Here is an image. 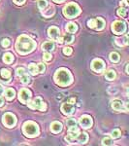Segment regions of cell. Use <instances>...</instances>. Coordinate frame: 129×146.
I'll use <instances>...</instances> for the list:
<instances>
[{
    "label": "cell",
    "instance_id": "obj_1",
    "mask_svg": "<svg viewBox=\"0 0 129 146\" xmlns=\"http://www.w3.org/2000/svg\"><path fill=\"white\" fill-rule=\"evenodd\" d=\"M36 42L26 35H20L16 42V50L20 55H26L28 53H31L36 48Z\"/></svg>",
    "mask_w": 129,
    "mask_h": 146
},
{
    "label": "cell",
    "instance_id": "obj_2",
    "mask_svg": "<svg viewBox=\"0 0 129 146\" xmlns=\"http://www.w3.org/2000/svg\"><path fill=\"white\" fill-rule=\"evenodd\" d=\"M55 81L57 85L61 87L69 86L73 81V77L70 71L66 68H59L56 70L55 74Z\"/></svg>",
    "mask_w": 129,
    "mask_h": 146
},
{
    "label": "cell",
    "instance_id": "obj_3",
    "mask_svg": "<svg viewBox=\"0 0 129 146\" xmlns=\"http://www.w3.org/2000/svg\"><path fill=\"white\" fill-rule=\"evenodd\" d=\"M22 131L27 137H30V138H33V137L38 136L39 133H40L38 125L32 121H27L23 124Z\"/></svg>",
    "mask_w": 129,
    "mask_h": 146
},
{
    "label": "cell",
    "instance_id": "obj_4",
    "mask_svg": "<svg viewBox=\"0 0 129 146\" xmlns=\"http://www.w3.org/2000/svg\"><path fill=\"white\" fill-rule=\"evenodd\" d=\"M81 14V8L76 3H69L63 8V15L68 19H74Z\"/></svg>",
    "mask_w": 129,
    "mask_h": 146
},
{
    "label": "cell",
    "instance_id": "obj_5",
    "mask_svg": "<svg viewBox=\"0 0 129 146\" xmlns=\"http://www.w3.org/2000/svg\"><path fill=\"white\" fill-rule=\"evenodd\" d=\"M28 106L31 109H38L40 111H46L47 110V105L45 103V101L42 100L40 96L33 98L31 101H28Z\"/></svg>",
    "mask_w": 129,
    "mask_h": 146
},
{
    "label": "cell",
    "instance_id": "obj_6",
    "mask_svg": "<svg viewBox=\"0 0 129 146\" xmlns=\"http://www.w3.org/2000/svg\"><path fill=\"white\" fill-rule=\"evenodd\" d=\"M2 123L7 128H14L17 124V117L12 113H5L2 117Z\"/></svg>",
    "mask_w": 129,
    "mask_h": 146
},
{
    "label": "cell",
    "instance_id": "obj_7",
    "mask_svg": "<svg viewBox=\"0 0 129 146\" xmlns=\"http://www.w3.org/2000/svg\"><path fill=\"white\" fill-rule=\"evenodd\" d=\"M88 25L90 28H93L96 30H102L105 27V21L102 18H96L90 20L88 22Z\"/></svg>",
    "mask_w": 129,
    "mask_h": 146
},
{
    "label": "cell",
    "instance_id": "obj_8",
    "mask_svg": "<svg viewBox=\"0 0 129 146\" xmlns=\"http://www.w3.org/2000/svg\"><path fill=\"white\" fill-rule=\"evenodd\" d=\"M112 30L115 34H123L126 31L125 23L121 22V21H116L112 23Z\"/></svg>",
    "mask_w": 129,
    "mask_h": 146
},
{
    "label": "cell",
    "instance_id": "obj_9",
    "mask_svg": "<svg viewBox=\"0 0 129 146\" xmlns=\"http://www.w3.org/2000/svg\"><path fill=\"white\" fill-rule=\"evenodd\" d=\"M91 68L94 70L95 72H102L105 69V62L101 58H95L91 62Z\"/></svg>",
    "mask_w": 129,
    "mask_h": 146
},
{
    "label": "cell",
    "instance_id": "obj_10",
    "mask_svg": "<svg viewBox=\"0 0 129 146\" xmlns=\"http://www.w3.org/2000/svg\"><path fill=\"white\" fill-rule=\"evenodd\" d=\"M30 98H31V92L28 89H22L20 91V93H18V100H20V102L26 104Z\"/></svg>",
    "mask_w": 129,
    "mask_h": 146
},
{
    "label": "cell",
    "instance_id": "obj_11",
    "mask_svg": "<svg viewBox=\"0 0 129 146\" xmlns=\"http://www.w3.org/2000/svg\"><path fill=\"white\" fill-rule=\"evenodd\" d=\"M79 123L81 125V127H83L84 129H88L92 126V118L88 115H83V116L80 118Z\"/></svg>",
    "mask_w": 129,
    "mask_h": 146
},
{
    "label": "cell",
    "instance_id": "obj_12",
    "mask_svg": "<svg viewBox=\"0 0 129 146\" xmlns=\"http://www.w3.org/2000/svg\"><path fill=\"white\" fill-rule=\"evenodd\" d=\"M61 111L63 114L65 115H71L73 114L75 111V106H74V103H71L69 101L67 102H64L61 105Z\"/></svg>",
    "mask_w": 129,
    "mask_h": 146
},
{
    "label": "cell",
    "instance_id": "obj_13",
    "mask_svg": "<svg viewBox=\"0 0 129 146\" xmlns=\"http://www.w3.org/2000/svg\"><path fill=\"white\" fill-rule=\"evenodd\" d=\"M74 39H75V37H74V35L72 34V33H66V34H64V35H62L61 37H58L57 38V41H58V43H65V44H70V43H72V42L74 41Z\"/></svg>",
    "mask_w": 129,
    "mask_h": 146
},
{
    "label": "cell",
    "instance_id": "obj_14",
    "mask_svg": "<svg viewBox=\"0 0 129 146\" xmlns=\"http://www.w3.org/2000/svg\"><path fill=\"white\" fill-rule=\"evenodd\" d=\"M48 34L53 40H57L58 37L60 36V30L56 27H51L48 29Z\"/></svg>",
    "mask_w": 129,
    "mask_h": 146
},
{
    "label": "cell",
    "instance_id": "obj_15",
    "mask_svg": "<svg viewBox=\"0 0 129 146\" xmlns=\"http://www.w3.org/2000/svg\"><path fill=\"white\" fill-rule=\"evenodd\" d=\"M112 107H113V109L116 110V111H127L126 108L124 107V103L121 100H118L112 101Z\"/></svg>",
    "mask_w": 129,
    "mask_h": 146
},
{
    "label": "cell",
    "instance_id": "obj_16",
    "mask_svg": "<svg viewBox=\"0 0 129 146\" xmlns=\"http://www.w3.org/2000/svg\"><path fill=\"white\" fill-rule=\"evenodd\" d=\"M0 79L3 82H9V80L11 79V72L8 69H3L0 70Z\"/></svg>",
    "mask_w": 129,
    "mask_h": 146
},
{
    "label": "cell",
    "instance_id": "obj_17",
    "mask_svg": "<svg viewBox=\"0 0 129 146\" xmlns=\"http://www.w3.org/2000/svg\"><path fill=\"white\" fill-rule=\"evenodd\" d=\"M88 140V135L86 133H79L78 135L76 136V139L75 141H78L80 144H84Z\"/></svg>",
    "mask_w": 129,
    "mask_h": 146
},
{
    "label": "cell",
    "instance_id": "obj_18",
    "mask_svg": "<svg viewBox=\"0 0 129 146\" xmlns=\"http://www.w3.org/2000/svg\"><path fill=\"white\" fill-rule=\"evenodd\" d=\"M51 131L53 133H58L62 131V124L59 122H53L51 124Z\"/></svg>",
    "mask_w": 129,
    "mask_h": 146
},
{
    "label": "cell",
    "instance_id": "obj_19",
    "mask_svg": "<svg viewBox=\"0 0 129 146\" xmlns=\"http://www.w3.org/2000/svg\"><path fill=\"white\" fill-rule=\"evenodd\" d=\"M3 94H4L5 98H6L8 100H14V98H15V96H16V92H15V90H14V89H12V88L6 89V90L3 92Z\"/></svg>",
    "mask_w": 129,
    "mask_h": 146
},
{
    "label": "cell",
    "instance_id": "obj_20",
    "mask_svg": "<svg viewBox=\"0 0 129 146\" xmlns=\"http://www.w3.org/2000/svg\"><path fill=\"white\" fill-rule=\"evenodd\" d=\"M55 43L53 41H47L45 43L42 44V49L43 51H46V52H50V51H53L55 50Z\"/></svg>",
    "mask_w": 129,
    "mask_h": 146
},
{
    "label": "cell",
    "instance_id": "obj_21",
    "mask_svg": "<svg viewBox=\"0 0 129 146\" xmlns=\"http://www.w3.org/2000/svg\"><path fill=\"white\" fill-rule=\"evenodd\" d=\"M78 30V25L74 23H69L66 25V31L69 33H75Z\"/></svg>",
    "mask_w": 129,
    "mask_h": 146
},
{
    "label": "cell",
    "instance_id": "obj_22",
    "mask_svg": "<svg viewBox=\"0 0 129 146\" xmlns=\"http://www.w3.org/2000/svg\"><path fill=\"white\" fill-rule=\"evenodd\" d=\"M116 77V71L115 70H108V71L105 73V78L109 81H112V80H115Z\"/></svg>",
    "mask_w": 129,
    "mask_h": 146
},
{
    "label": "cell",
    "instance_id": "obj_23",
    "mask_svg": "<svg viewBox=\"0 0 129 146\" xmlns=\"http://www.w3.org/2000/svg\"><path fill=\"white\" fill-rule=\"evenodd\" d=\"M3 62L5 63H12L14 62V56L11 53H6L3 55Z\"/></svg>",
    "mask_w": 129,
    "mask_h": 146
},
{
    "label": "cell",
    "instance_id": "obj_24",
    "mask_svg": "<svg viewBox=\"0 0 129 146\" xmlns=\"http://www.w3.org/2000/svg\"><path fill=\"white\" fill-rule=\"evenodd\" d=\"M110 60H111L112 62L116 63L119 62L120 60V56H119V54H118L116 52H113V53L110 54Z\"/></svg>",
    "mask_w": 129,
    "mask_h": 146
},
{
    "label": "cell",
    "instance_id": "obj_25",
    "mask_svg": "<svg viewBox=\"0 0 129 146\" xmlns=\"http://www.w3.org/2000/svg\"><path fill=\"white\" fill-rule=\"evenodd\" d=\"M28 70H29V72L31 73L32 75H36L38 74V68H37V65L34 64V63H30L29 65H28Z\"/></svg>",
    "mask_w": 129,
    "mask_h": 146
},
{
    "label": "cell",
    "instance_id": "obj_26",
    "mask_svg": "<svg viewBox=\"0 0 129 146\" xmlns=\"http://www.w3.org/2000/svg\"><path fill=\"white\" fill-rule=\"evenodd\" d=\"M118 15L121 18H127V8L121 7L118 10Z\"/></svg>",
    "mask_w": 129,
    "mask_h": 146
},
{
    "label": "cell",
    "instance_id": "obj_27",
    "mask_svg": "<svg viewBox=\"0 0 129 146\" xmlns=\"http://www.w3.org/2000/svg\"><path fill=\"white\" fill-rule=\"evenodd\" d=\"M20 82H22V84H28L30 82V80H31L27 73H24L22 76H20Z\"/></svg>",
    "mask_w": 129,
    "mask_h": 146
},
{
    "label": "cell",
    "instance_id": "obj_28",
    "mask_svg": "<svg viewBox=\"0 0 129 146\" xmlns=\"http://www.w3.org/2000/svg\"><path fill=\"white\" fill-rule=\"evenodd\" d=\"M48 6H49V2L47 1V0H39L38 7L41 9V10H45Z\"/></svg>",
    "mask_w": 129,
    "mask_h": 146
},
{
    "label": "cell",
    "instance_id": "obj_29",
    "mask_svg": "<svg viewBox=\"0 0 129 146\" xmlns=\"http://www.w3.org/2000/svg\"><path fill=\"white\" fill-rule=\"evenodd\" d=\"M66 125L68 128H73V127H77V121L73 118H70L66 121Z\"/></svg>",
    "mask_w": 129,
    "mask_h": 146
},
{
    "label": "cell",
    "instance_id": "obj_30",
    "mask_svg": "<svg viewBox=\"0 0 129 146\" xmlns=\"http://www.w3.org/2000/svg\"><path fill=\"white\" fill-rule=\"evenodd\" d=\"M121 135V133H120V131L118 129H114V131H112V133H111V135H112V137L114 138H118L119 136H120Z\"/></svg>",
    "mask_w": 129,
    "mask_h": 146
},
{
    "label": "cell",
    "instance_id": "obj_31",
    "mask_svg": "<svg viewBox=\"0 0 129 146\" xmlns=\"http://www.w3.org/2000/svg\"><path fill=\"white\" fill-rule=\"evenodd\" d=\"M10 44H11L10 39H8V38L2 39V41H1V45H2V47H4V48H7V47L10 46Z\"/></svg>",
    "mask_w": 129,
    "mask_h": 146
},
{
    "label": "cell",
    "instance_id": "obj_32",
    "mask_svg": "<svg viewBox=\"0 0 129 146\" xmlns=\"http://www.w3.org/2000/svg\"><path fill=\"white\" fill-rule=\"evenodd\" d=\"M102 145H113V140L110 137H105L102 139Z\"/></svg>",
    "mask_w": 129,
    "mask_h": 146
},
{
    "label": "cell",
    "instance_id": "obj_33",
    "mask_svg": "<svg viewBox=\"0 0 129 146\" xmlns=\"http://www.w3.org/2000/svg\"><path fill=\"white\" fill-rule=\"evenodd\" d=\"M37 68H38L39 73H44L46 71V66L44 63H38V64H37Z\"/></svg>",
    "mask_w": 129,
    "mask_h": 146
},
{
    "label": "cell",
    "instance_id": "obj_34",
    "mask_svg": "<svg viewBox=\"0 0 129 146\" xmlns=\"http://www.w3.org/2000/svg\"><path fill=\"white\" fill-rule=\"evenodd\" d=\"M72 52H73V50H72V48H70V47H64V48H63V54H64L65 56H70L72 54Z\"/></svg>",
    "mask_w": 129,
    "mask_h": 146
},
{
    "label": "cell",
    "instance_id": "obj_35",
    "mask_svg": "<svg viewBox=\"0 0 129 146\" xmlns=\"http://www.w3.org/2000/svg\"><path fill=\"white\" fill-rule=\"evenodd\" d=\"M43 58H44V60H46V62H50L51 58H53V56H51V54H50L49 52H46V53L43 55Z\"/></svg>",
    "mask_w": 129,
    "mask_h": 146
},
{
    "label": "cell",
    "instance_id": "obj_36",
    "mask_svg": "<svg viewBox=\"0 0 129 146\" xmlns=\"http://www.w3.org/2000/svg\"><path fill=\"white\" fill-rule=\"evenodd\" d=\"M16 72H17V75H18V77L22 76V75H23L24 73H26V71H25V69H24V68H22V67H18Z\"/></svg>",
    "mask_w": 129,
    "mask_h": 146
},
{
    "label": "cell",
    "instance_id": "obj_37",
    "mask_svg": "<svg viewBox=\"0 0 129 146\" xmlns=\"http://www.w3.org/2000/svg\"><path fill=\"white\" fill-rule=\"evenodd\" d=\"M120 6H121V7H125V8H127V7H128L127 1H126V0H121V1H120Z\"/></svg>",
    "mask_w": 129,
    "mask_h": 146
},
{
    "label": "cell",
    "instance_id": "obj_38",
    "mask_svg": "<svg viewBox=\"0 0 129 146\" xmlns=\"http://www.w3.org/2000/svg\"><path fill=\"white\" fill-rule=\"evenodd\" d=\"M25 0H14V2H15L16 4H18V5H22L23 3H24Z\"/></svg>",
    "mask_w": 129,
    "mask_h": 146
},
{
    "label": "cell",
    "instance_id": "obj_39",
    "mask_svg": "<svg viewBox=\"0 0 129 146\" xmlns=\"http://www.w3.org/2000/svg\"><path fill=\"white\" fill-rule=\"evenodd\" d=\"M124 45H128V36L126 35L125 37H124Z\"/></svg>",
    "mask_w": 129,
    "mask_h": 146
},
{
    "label": "cell",
    "instance_id": "obj_40",
    "mask_svg": "<svg viewBox=\"0 0 129 146\" xmlns=\"http://www.w3.org/2000/svg\"><path fill=\"white\" fill-rule=\"evenodd\" d=\"M3 104H4V98H1V96H0V107H1Z\"/></svg>",
    "mask_w": 129,
    "mask_h": 146
},
{
    "label": "cell",
    "instance_id": "obj_41",
    "mask_svg": "<svg viewBox=\"0 0 129 146\" xmlns=\"http://www.w3.org/2000/svg\"><path fill=\"white\" fill-rule=\"evenodd\" d=\"M75 101H76V100H75L74 98H70V100H69V102H71V103H74Z\"/></svg>",
    "mask_w": 129,
    "mask_h": 146
},
{
    "label": "cell",
    "instance_id": "obj_42",
    "mask_svg": "<svg viewBox=\"0 0 129 146\" xmlns=\"http://www.w3.org/2000/svg\"><path fill=\"white\" fill-rule=\"evenodd\" d=\"M55 2H56V3H61V2L65 1V0H53Z\"/></svg>",
    "mask_w": 129,
    "mask_h": 146
},
{
    "label": "cell",
    "instance_id": "obj_43",
    "mask_svg": "<svg viewBox=\"0 0 129 146\" xmlns=\"http://www.w3.org/2000/svg\"><path fill=\"white\" fill-rule=\"evenodd\" d=\"M125 73H126V74H128V63L126 64V66H125Z\"/></svg>",
    "mask_w": 129,
    "mask_h": 146
},
{
    "label": "cell",
    "instance_id": "obj_44",
    "mask_svg": "<svg viewBox=\"0 0 129 146\" xmlns=\"http://www.w3.org/2000/svg\"><path fill=\"white\" fill-rule=\"evenodd\" d=\"M3 92H4V90H3V88H2L1 86H0V96L2 95V94H3Z\"/></svg>",
    "mask_w": 129,
    "mask_h": 146
}]
</instances>
